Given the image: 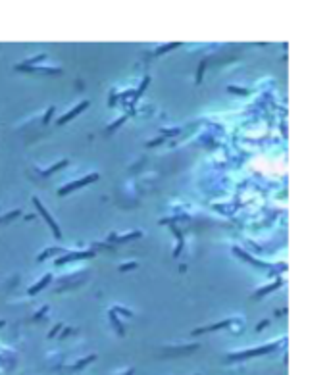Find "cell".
Here are the masks:
<instances>
[{"label":"cell","instance_id":"obj_1","mask_svg":"<svg viewBox=\"0 0 329 375\" xmlns=\"http://www.w3.org/2000/svg\"><path fill=\"white\" fill-rule=\"evenodd\" d=\"M87 104H89V102H83V104H81V106H79V108H75V110H73V112H71V113H67V116H64V118H62V119H60V123H64V121H67V119H70V118H71V116H75V113H77V112H79V110H83V108H85V106H87Z\"/></svg>","mask_w":329,"mask_h":375},{"label":"cell","instance_id":"obj_2","mask_svg":"<svg viewBox=\"0 0 329 375\" xmlns=\"http://www.w3.org/2000/svg\"><path fill=\"white\" fill-rule=\"evenodd\" d=\"M48 279H50V277H44V279H42V281L39 283V285H35V287H33V289H31L29 292H31V294H33V292H37V291H39V287H42V285H46V283H48Z\"/></svg>","mask_w":329,"mask_h":375},{"label":"cell","instance_id":"obj_3","mask_svg":"<svg viewBox=\"0 0 329 375\" xmlns=\"http://www.w3.org/2000/svg\"><path fill=\"white\" fill-rule=\"evenodd\" d=\"M96 177H98V175H89L87 179H83V185H85V183H90V181L96 179ZM79 185H81V183H77V185H73V187H70V189H75V187H79Z\"/></svg>","mask_w":329,"mask_h":375}]
</instances>
